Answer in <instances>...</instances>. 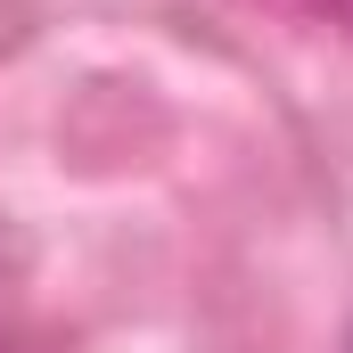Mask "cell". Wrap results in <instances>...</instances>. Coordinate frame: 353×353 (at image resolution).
<instances>
[{
	"instance_id": "1",
	"label": "cell",
	"mask_w": 353,
	"mask_h": 353,
	"mask_svg": "<svg viewBox=\"0 0 353 353\" xmlns=\"http://www.w3.org/2000/svg\"><path fill=\"white\" fill-rule=\"evenodd\" d=\"M271 8H296V17H312V25H345L353 33V0H271Z\"/></svg>"
},
{
	"instance_id": "2",
	"label": "cell",
	"mask_w": 353,
	"mask_h": 353,
	"mask_svg": "<svg viewBox=\"0 0 353 353\" xmlns=\"http://www.w3.org/2000/svg\"><path fill=\"white\" fill-rule=\"evenodd\" d=\"M345 353H353V337H345Z\"/></svg>"
}]
</instances>
